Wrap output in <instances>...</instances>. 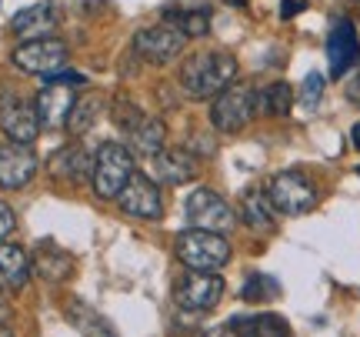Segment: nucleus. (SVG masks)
<instances>
[{
	"instance_id": "f257e3e1",
	"label": "nucleus",
	"mask_w": 360,
	"mask_h": 337,
	"mask_svg": "<svg viewBox=\"0 0 360 337\" xmlns=\"http://www.w3.org/2000/svg\"><path fill=\"white\" fill-rule=\"evenodd\" d=\"M237 77V61L227 51H200L187 57L180 67V84L191 97H217Z\"/></svg>"
},
{
	"instance_id": "f03ea898",
	"label": "nucleus",
	"mask_w": 360,
	"mask_h": 337,
	"mask_svg": "<svg viewBox=\"0 0 360 337\" xmlns=\"http://www.w3.org/2000/svg\"><path fill=\"white\" fill-rule=\"evenodd\" d=\"M130 177H134V151L117 141H103L94 157V170H90L94 194L103 201H117V194L127 187Z\"/></svg>"
},
{
	"instance_id": "7ed1b4c3",
	"label": "nucleus",
	"mask_w": 360,
	"mask_h": 337,
	"mask_svg": "<svg viewBox=\"0 0 360 337\" xmlns=\"http://www.w3.org/2000/svg\"><path fill=\"white\" fill-rule=\"evenodd\" d=\"M177 260L187 271H220L231 260V241L217 231L191 227L177 237Z\"/></svg>"
},
{
	"instance_id": "20e7f679",
	"label": "nucleus",
	"mask_w": 360,
	"mask_h": 337,
	"mask_svg": "<svg viewBox=\"0 0 360 337\" xmlns=\"http://www.w3.org/2000/svg\"><path fill=\"white\" fill-rule=\"evenodd\" d=\"M260 114V94L250 84H231L214 97L210 104V124L220 134H237Z\"/></svg>"
},
{
	"instance_id": "39448f33",
	"label": "nucleus",
	"mask_w": 360,
	"mask_h": 337,
	"mask_svg": "<svg viewBox=\"0 0 360 337\" xmlns=\"http://www.w3.org/2000/svg\"><path fill=\"white\" fill-rule=\"evenodd\" d=\"M184 214H187V224H191V227H200V231L227 234V231H233V224H237L233 208L217 191H210V187H197V191L187 197Z\"/></svg>"
},
{
	"instance_id": "423d86ee",
	"label": "nucleus",
	"mask_w": 360,
	"mask_h": 337,
	"mask_svg": "<svg viewBox=\"0 0 360 337\" xmlns=\"http://www.w3.org/2000/svg\"><path fill=\"white\" fill-rule=\"evenodd\" d=\"M267 197L274 204V210H281L287 217H300V214H307L317 204V187L300 170H283V174H277L270 181Z\"/></svg>"
},
{
	"instance_id": "0eeeda50",
	"label": "nucleus",
	"mask_w": 360,
	"mask_h": 337,
	"mask_svg": "<svg viewBox=\"0 0 360 337\" xmlns=\"http://www.w3.org/2000/svg\"><path fill=\"white\" fill-rule=\"evenodd\" d=\"M224 277L217 271H187L177 281L174 298L184 311L200 314V311H214L220 300H224Z\"/></svg>"
},
{
	"instance_id": "6e6552de",
	"label": "nucleus",
	"mask_w": 360,
	"mask_h": 337,
	"mask_svg": "<svg viewBox=\"0 0 360 337\" xmlns=\"http://www.w3.org/2000/svg\"><path fill=\"white\" fill-rule=\"evenodd\" d=\"M13 64L20 67L24 74L34 77H51L57 70H64L67 64V44L57 37H37V40H24L17 51H13Z\"/></svg>"
},
{
	"instance_id": "1a4fd4ad",
	"label": "nucleus",
	"mask_w": 360,
	"mask_h": 337,
	"mask_svg": "<svg viewBox=\"0 0 360 337\" xmlns=\"http://www.w3.org/2000/svg\"><path fill=\"white\" fill-rule=\"evenodd\" d=\"M117 204L124 214L137 217V221H160L164 217V197H160L157 181H150L147 174H137V170L127 181V187L117 194Z\"/></svg>"
},
{
	"instance_id": "9d476101",
	"label": "nucleus",
	"mask_w": 360,
	"mask_h": 337,
	"mask_svg": "<svg viewBox=\"0 0 360 337\" xmlns=\"http://www.w3.org/2000/svg\"><path fill=\"white\" fill-rule=\"evenodd\" d=\"M184 30L180 27H143L141 34L134 37V51L141 53L147 64H167V61H174V57H180V51H184Z\"/></svg>"
},
{
	"instance_id": "9b49d317",
	"label": "nucleus",
	"mask_w": 360,
	"mask_h": 337,
	"mask_svg": "<svg viewBox=\"0 0 360 337\" xmlns=\"http://www.w3.org/2000/svg\"><path fill=\"white\" fill-rule=\"evenodd\" d=\"M40 114L37 104H27L20 97H4L0 101V130L13 144H34L40 134Z\"/></svg>"
},
{
	"instance_id": "f8f14e48",
	"label": "nucleus",
	"mask_w": 360,
	"mask_h": 337,
	"mask_svg": "<svg viewBox=\"0 0 360 337\" xmlns=\"http://www.w3.org/2000/svg\"><path fill=\"white\" fill-rule=\"evenodd\" d=\"M37 154L30 151V144H7L0 147V187L4 191H20L34 181L37 174Z\"/></svg>"
},
{
	"instance_id": "ddd939ff",
	"label": "nucleus",
	"mask_w": 360,
	"mask_h": 337,
	"mask_svg": "<svg viewBox=\"0 0 360 337\" xmlns=\"http://www.w3.org/2000/svg\"><path fill=\"white\" fill-rule=\"evenodd\" d=\"M360 57V37L357 27L350 24L347 17H340L330 27V37H327V64H330V77H344L354 61Z\"/></svg>"
},
{
	"instance_id": "4468645a",
	"label": "nucleus",
	"mask_w": 360,
	"mask_h": 337,
	"mask_svg": "<svg viewBox=\"0 0 360 337\" xmlns=\"http://www.w3.org/2000/svg\"><path fill=\"white\" fill-rule=\"evenodd\" d=\"M37 114L44 127H67V117L77 104L74 84H60V80H47V87L37 94Z\"/></svg>"
},
{
	"instance_id": "2eb2a0df",
	"label": "nucleus",
	"mask_w": 360,
	"mask_h": 337,
	"mask_svg": "<svg viewBox=\"0 0 360 337\" xmlns=\"http://www.w3.org/2000/svg\"><path fill=\"white\" fill-rule=\"evenodd\" d=\"M150 164H154V181L157 184H191L197 177V160H193L191 151H160V154L150 157Z\"/></svg>"
},
{
	"instance_id": "dca6fc26",
	"label": "nucleus",
	"mask_w": 360,
	"mask_h": 337,
	"mask_svg": "<svg viewBox=\"0 0 360 337\" xmlns=\"http://www.w3.org/2000/svg\"><path fill=\"white\" fill-rule=\"evenodd\" d=\"M30 267H34L37 277H44L47 284H60V281H67L70 271H74V257L67 254L64 247L53 244V241H40L37 254L30 260Z\"/></svg>"
},
{
	"instance_id": "f3484780",
	"label": "nucleus",
	"mask_w": 360,
	"mask_h": 337,
	"mask_svg": "<svg viewBox=\"0 0 360 337\" xmlns=\"http://www.w3.org/2000/svg\"><path fill=\"white\" fill-rule=\"evenodd\" d=\"M11 30L24 40L51 37L53 30H57V11H53V4H34V7H24V11L13 17Z\"/></svg>"
},
{
	"instance_id": "a211bd4d",
	"label": "nucleus",
	"mask_w": 360,
	"mask_h": 337,
	"mask_svg": "<svg viewBox=\"0 0 360 337\" xmlns=\"http://www.w3.org/2000/svg\"><path fill=\"white\" fill-rule=\"evenodd\" d=\"M30 257L24 254V247L0 241V291H20L30 281Z\"/></svg>"
},
{
	"instance_id": "6ab92c4d",
	"label": "nucleus",
	"mask_w": 360,
	"mask_h": 337,
	"mask_svg": "<svg viewBox=\"0 0 360 337\" xmlns=\"http://www.w3.org/2000/svg\"><path fill=\"white\" fill-rule=\"evenodd\" d=\"M240 217L250 231L257 234H270L277 227V217H274V204L264 191H244L240 194Z\"/></svg>"
},
{
	"instance_id": "aec40b11",
	"label": "nucleus",
	"mask_w": 360,
	"mask_h": 337,
	"mask_svg": "<svg viewBox=\"0 0 360 337\" xmlns=\"http://www.w3.org/2000/svg\"><path fill=\"white\" fill-rule=\"evenodd\" d=\"M237 337H290V327L281 314H247L227 324Z\"/></svg>"
},
{
	"instance_id": "412c9836",
	"label": "nucleus",
	"mask_w": 360,
	"mask_h": 337,
	"mask_svg": "<svg viewBox=\"0 0 360 337\" xmlns=\"http://www.w3.org/2000/svg\"><path fill=\"white\" fill-rule=\"evenodd\" d=\"M164 141H167L164 124H160V120H150V117H143L141 124L130 130V151H134V154L154 157L164 151Z\"/></svg>"
},
{
	"instance_id": "4be33fe9",
	"label": "nucleus",
	"mask_w": 360,
	"mask_h": 337,
	"mask_svg": "<svg viewBox=\"0 0 360 337\" xmlns=\"http://www.w3.org/2000/svg\"><path fill=\"white\" fill-rule=\"evenodd\" d=\"M51 167L64 181H84V177H90V170H94V160H87V154L80 147H64V151H57Z\"/></svg>"
},
{
	"instance_id": "5701e85b",
	"label": "nucleus",
	"mask_w": 360,
	"mask_h": 337,
	"mask_svg": "<svg viewBox=\"0 0 360 337\" xmlns=\"http://www.w3.org/2000/svg\"><path fill=\"white\" fill-rule=\"evenodd\" d=\"M294 101H297L294 87H290V84H283V80H277V84H270V87L260 91V114L287 117L290 110H294Z\"/></svg>"
},
{
	"instance_id": "b1692460",
	"label": "nucleus",
	"mask_w": 360,
	"mask_h": 337,
	"mask_svg": "<svg viewBox=\"0 0 360 337\" xmlns=\"http://www.w3.org/2000/svg\"><path fill=\"white\" fill-rule=\"evenodd\" d=\"M97 114H101V101L97 97H77V104H74L70 117H67V130L70 134H87L94 127Z\"/></svg>"
},
{
	"instance_id": "393cba45",
	"label": "nucleus",
	"mask_w": 360,
	"mask_h": 337,
	"mask_svg": "<svg viewBox=\"0 0 360 337\" xmlns=\"http://www.w3.org/2000/svg\"><path fill=\"white\" fill-rule=\"evenodd\" d=\"M277 294H281V291H277V281H274V277H267V274H254V277H247L244 291H240V298L250 300V304L274 300Z\"/></svg>"
},
{
	"instance_id": "a878e982",
	"label": "nucleus",
	"mask_w": 360,
	"mask_h": 337,
	"mask_svg": "<svg viewBox=\"0 0 360 337\" xmlns=\"http://www.w3.org/2000/svg\"><path fill=\"white\" fill-rule=\"evenodd\" d=\"M177 27L184 30V37H191V40L207 37V34H210V13H207V11H187V13H180Z\"/></svg>"
},
{
	"instance_id": "bb28decb",
	"label": "nucleus",
	"mask_w": 360,
	"mask_h": 337,
	"mask_svg": "<svg viewBox=\"0 0 360 337\" xmlns=\"http://www.w3.org/2000/svg\"><path fill=\"white\" fill-rule=\"evenodd\" d=\"M110 114H114V124H117V127L127 130V134L143 120V114L137 110V104H134V101H127V97H117V101H114V110H110Z\"/></svg>"
},
{
	"instance_id": "cd10ccee",
	"label": "nucleus",
	"mask_w": 360,
	"mask_h": 337,
	"mask_svg": "<svg viewBox=\"0 0 360 337\" xmlns=\"http://www.w3.org/2000/svg\"><path fill=\"white\" fill-rule=\"evenodd\" d=\"M321 97H323V74L310 70L307 77H304V84H300V104L307 107V110H314V107L321 104Z\"/></svg>"
},
{
	"instance_id": "c85d7f7f",
	"label": "nucleus",
	"mask_w": 360,
	"mask_h": 337,
	"mask_svg": "<svg viewBox=\"0 0 360 337\" xmlns=\"http://www.w3.org/2000/svg\"><path fill=\"white\" fill-rule=\"evenodd\" d=\"M13 224H17V217H13V210L0 201V241H7L13 234Z\"/></svg>"
},
{
	"instance_id": "c756f323",
	"label": "nucleus",
	"mask_w": 360,
	"mask_h": 337,
	"mask_svg": "<svg viewBox=\"0 0 360 337\" xmlns=\"http://www.w3.org/2000/svg\"><path fill=\"white\" fill-rule=\"evenodd\" d=\"M84 337H117V334L107 321H90V324H84Z\"/></svg>"
},
{
	"instance_id": "7c9ffc66",
	"label": "nucleus",
	"mask_w": 360,
	"mask_h": 337,
	"mask_svg": "<svg viewBox=\"0 0 360 337\" xmlns=\"http://www.w3.org/2000/svg\"><path fill=\"white\" fill-rule=\"evenodd\" d=\"M304 7H307V0H283V4H281V17H283V20H290V17H297Z\"/></svg>"
},
{
	"instance_id": "2f4dec72",
	"label": "nucleus",
	"mask_w": 360,
	"mask_h": 337,
	"mask_svg": "<svg viewBox=\"0 0 360 337\" xmlns=\"http://www.w3.org/2000/svg\"><path fill=\"white\" fill-rule=\"evenodd\" d=\"M350 101H354V104H357L360 107V74H357V77H354V80H350Z\"/></svg>"
},
{
	"instance_id": "473e14b6",
	"label": "nucleus",
	"mask_w": 360,
	"mask_h": 337,
	"mask_svg": "<svg viewBox=\"0 0 360 337\" xmlns=\"http://www.w3.org/2000/svg\"><path fill=\"white\" fill-rule=\"evenodd\" d=\"M204 337H237L231 331V327H220V331H210V334H204Z\"/></svg>"
},
{
	"instance_id": "72a5a7b5",
	"label": "nucleus",
	"mask_w": 360,
	"mask_h": 337,
	"mask_svg": "<svg viewBox=\"0 0 360 337\" xmlns=\"http://www.w3.org/2000/svg\"><path fill=\"white\" fill-rule=\"evenodd\" d=\"M350 141H354V147L360 151V124H354V130H350Z\"/></svg>"
},
{
	"instance_id": "f704fd0d",
	"label": "nucleus",
	"mask_w": 360,
	"mask_h": 337,
	"mask_svg": "<svg viewBox=\"0 0 360 337\" xmlns=\"http://www.w3.org/2000/svg\"><path fill=\"white\" fill-rule=\"evenodd\" d=\"M0 337H13V334H11V327L4 324V321H0Z\"/></svg>"
},
{
	"instance_id": "c9c22d12",
	"label": "nucleus",
	"mask_w": 360,
	"mask_h": 337,
	"mask_svg": "<svg viewBox=\"0 0 360 337\" xmlns=\"http://www.w3.org/2000/svg\"><path fill=\"white\" fill-rule=\"evenodd\" d=\"M0 321H7V307L4 304H0Z\"/></svg>"
},
{
	"instance_id": "e433bc0d",
	"label": "nucleus",
	"mask_w": 360,
	"mask_h": 337,
	"mask_svg": "<svg viewBox=\"0 0 360 337\" xmlns=\"http://www.w3.org/2000/svg\"><path fill=\"white\" fill-rule=\"evenodd\" d=\"M231 4H244V0H231Z\"/></svg>"
}]
</instances>
